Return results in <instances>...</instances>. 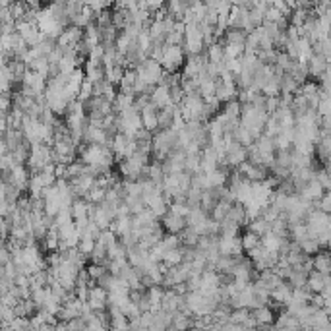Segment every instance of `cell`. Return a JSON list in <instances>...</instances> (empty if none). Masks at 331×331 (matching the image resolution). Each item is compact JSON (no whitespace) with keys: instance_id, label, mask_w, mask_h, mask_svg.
<instances>
[{"instance_id":"20","label":"cell","mask_w":331,"mask_h":331,"mask_svg":"<svg viewBox=\"0 0 331 331\" xmlns=\"http://www.w3.org/2000/svg\"><path fill=\"white\" fill-rule=\"evenodd\" d=\"M329 208H331V198H329V194L325 192V194H323V196H321V198L316 201V210L321 211V213H327V215H329Z\"/></svg>"},{"instance_id":"14","label":"cell","mask_w":331,"mask_h":331,"mask_svg":"<svg viewBox=\"0 0 331 331\" xmlns=\"http://www.w3.org/2000/svg\"><path fill=\"white\" fill-rule=\"evenodd\" d=\"M248 232H254L256 236H264V234H267L269 232V225L265 223L262 217H256V219L250 221V225H248Z\"/></svg>"},{"instance_id":"19","label":"cell","mask_w":331,"mask_h":331,"mask_svg":"<svg viewBox=\"0 0 331 331\" xmlns=\"http://www.w3.org/2000/svg\"><path fill=\"white\" fill-rule=\"evenodd\" d=\"M300 246V252L306 256V254H318L320 252V244L316 242L314 238H308V240H304V242L298 244Z\"/></svg>"},{"instance_id":"8","label":"cell","mask_w":331,"mask_h":331,"mask_svg":"<svg viewBox=\"0 0 331 331\" xmlns=\"http://www.w3.org/2000/svg\"><path fill=\"white\" fill-rule=\"evenodd\" d=\"M225 221H231V223L238 225V227L244 225V223H246V213H244L242 203H232L229 213H227V217H225Z\"/></svg>"},{"instance_id":"13","label":"cell","mask_w":331,"mask_h":331,"mask_svg":"<svg viewBox=\"0 0 331 331\" xmlns=\"http://www.w3.org/2000/svg\"><path fill=\"white\" fill-rule=\"evenodd\" d=\"M312 265L316 267L318 273L327 275V271H329V256L325 254V252H318L316 258H314V262H312Z\"/></svg>"},{"instance_id":"7","label":"cell","mask_w":331,"mask_h":331,"mask_svg":"<svg viewBox=\"0 0 331 331\" xmlns=\"http://www.w3.org/2000/svg\"><path fill=\"white\" fill-rule=\"evenodd\" d=\"M134 107V95L132 93H116V97L112 101V109L114 112H124V110L132 109Z\"/></svg>"},{"instance_id":"4","label":"cell","mask_w":331,"mask_h":331,"mask_svg":"<svg viewBox=\"0 0 331 331\" xmlns=\"http://www.w3.org/2000/svg\"><path fill=\"white\" fill-rule=\"evenodd\" d=\"M161 225H163L165 231H169V234H180L186 229V219L178 217V215L171 213V211H167L165 215L161 217Z\"/></svg>"},{"instance_id":"5","label":"cell","mask_w":331,"mask_h":331,"mask_svg":"<svg viewBox=\"0 0 331 331\" xmlns=\"http://www.w3.org/2000/svg\"><path fill=\"white\" fill-rule=\"evenodd\" d=\"M140 118H142V128L145 132L153 134L159 128V124H157V109L151 103H147L144 109L140 110Z\"/></svg>"},{"instance_id":"17","label":"cell","mask_w":331,"mask_h":331,"mask_svg":"<svg viewBox=\"0 0 331 331\" xmlns=\"http://www.w3.org/2000/svg\"><path fill=\"white\" fill-rule=\"evenodd\" d=\"M88 210H89V203L86 199H77L74 201V217L77 219H89L88 217Z\"/></svg>"},{"instance_id":"2","label":"cell","mask_w":331,"mask_h":331,"mask_svg":"<svg viewBox=\"0 0 331 331\" xmlns=\"http://www.w3.org/2000/svg\"><path fill=\"white\" fill-rule=\"evenodd\" d=\"M149 103L159 110L169 107V105H173V103H171V89H169V86H167L165 81H161L159 86H155V88L151 89V93H149Z\"/></svg>"},{"instance_id":"10","label":"cell","mask_w":331,"mask_h":331,"mask_svg":"<svg viewBox=\"0 0 331 331\" xmlns=\"http://www.w3.org/2000/svg\"><path fill=\"white\" fill-rule=\"evenodd\" d=\"M205 60L210 64H221L225 60V55H223V45L221 43H213L208 47V53H205Z\"/></svg>"},{"instance_id":"12","label":"cell","mask_w":331,"mask_h":331,"mask_svg":"<svg viewBox=\"0 0 331 331\" xmlns=\"http://www.w3.org/2000/svg\"><path fill=\"white\" fill-rule=\"evenodd\" d=\"M231 205H232V203H229V201H223V199H219V201L215 203V208L211 210V219L215 221V223L225 221L227 213H229V210H231Z\"/></svg>"},{"instance_id":"9","label":"cell","mask_w":331,"mask_h":331,"mask_svg":"<svg viewBox=\"0 0 331 331\" xmlns=\"http://www.w3.org/2000/svg\"><path fill=\"white\" fill-rule=\"evenodd\" d=\"M124 72H126V68L120 66V64H112L110 68H105V81H109L110 86L120 84Z\"/></svg>"},{"instance_id":"6","label":"cell","mask_w":331,"mask_h":331,"mask_svg":"<svg viewBox=\"0 0 331 331\" xmlns=\"http://www.w3.org/2000/svg\"><path fill=\"white\" fill-rule=\"evenodd\" d=\"M306 68H308V76L320 77L323 72H327V60L321 55H314L312 53V56H310L308 62H306Z\"/></svg>"},{"instance_id":"18","label":"cell","mask_w":331,"mask_h":331,"mask_svg":"<svg viewBox=\"0 0 331 331\" xmlns=\"http://www.w3.org/2000/svg\"><path fill=\"white\" fill-rule=\"evenodd\" d=\"M79 252L86 256V254H91L93 252V248H95V238L93 236H88V234H81V238H79Z\"/></svg>"},{"instance_id":"21","label":"cell","mask_w":331,"mask_h":331,"mask_svg":"<svg viewBox=\"0 0 331 331\" xmlns=\"http://www.w3.org/2000/svg\"><path fill=\"white\" fill-rule=\"evenodd\" d=\"M89 273H91L93 277L103 275V267H101V265H91V267H89Z\"/></svg>"},{"instance_id":"3","label":"cell","mask_w":331,"mask_h":331,"mask_svg":"<svg viewBox=\"0 0 331 331\" xmlns=\"http://www.w3.org/2000/svg\"><path fill=\"white\" fill-rule=\"evenodd\" d=\"M217 250H219V254L225 256V258H234V256H240V252H242L240 238H238V236H234V238H223V236H219Z\"/></svg>"},{"instance_id":"15","label":"cell","mask_w":331,"mask_h":331,"mask_svg":"<svg viewBox=\"0 0 331 331\" xmlns=\"http://www.w3.org/2000/svg\"><path fill=\"white\" fill-rule=\"evenodd\" d=\"M163 262L167 265H171V267H175V265H180L184 262V258H182V246H178V248H173V250H169L165 256H163Z\"/></svg>"},{"instance_id":"1","label":"cell","mask_w":331,"mask_h":331,"mask_svg":"<svg viewBox=\"0 0 331 331\" xmlns=\"http://www.w3.org/2000/svg\"><path fill=\"white\" fill-rule=\"evenodd\" d=\"M186 55L182 45H163V56H161V68L165 74H175L178 68L184 64Z\"/></svg>"},{"instance_id":"16","label":"cell","mask_w":331,"mask_h":331,"mask_svg":"<svg viewBox=\"0 0 331 331\" xmlns=\"http://www.w3.org/2000/svg\"><path fill=\"white\" fill-rule=\"evenodd\" d=\"M240 246L246 252H252L256 246H260V236H256L254 232H244V236L240 238Z\"/></svg>"},{"instance_id":"11","label":"cell","mask_w":331,"mask_h":331,"mask_svg":"<svg viewBox=\"0 0 331 331\" xmlns=\"http://www.w3.org/2000/svg\"><path fill=\"white\" fill-rule=\"evenodd\" d=\"M208 219H210V217H208L205 211H201L199 208H192L190 213L186 215V227H198V225L205 223Z\"/></svg>"}]
</instances>
